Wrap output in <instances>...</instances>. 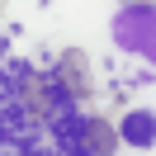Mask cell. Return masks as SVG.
I'll list each match as a JSON object with an SVG mask.
<instances>
[{
  "label": "cell",
  "instance_id": "5",
  "mask_svg": "<svg viewBox=\"0 0 156 156\" xmlns=\"http://www.w3.org/2000/svg\"><path fill=\"white\" fill-rule=\"evenodd\" d=\"M123 10H156V0H118Z\"/></svg>",
  "mask_w": 156,
  "mask_h": 156
},
{
  "label": "cell",
  "instance_id": "1",
  "mask_svg": "<svg viewBox=\"0 0 156 156\" xmlns=\"http://www.w3.org/2000/svg\"><path fill=\"white\" fill-rule=\"evenodd\" d=\"M109 33H114L118 48L156 62V10H118L114 24H109Z\"/></svg>",
  "mask_w": 156,
  "mask_h": 156
},
{
  "label": "cell",
  "instance_id": "3",
  "mask_svg": "<svg viewBox=\"0 0 156 156\" xmlns=\"http://www.w3.org/2000/svg\"><path fill=\"white\" fill-rule=\"evenodd\" d=\"M80 147H85V156H114L118 151V128L104 114L80 118Z\"/></svg>",
  "mask_w": 156,
  "mask_h": 156
},
{
  "label": "cell",
  "instance_id": "4",
  "mask_svg": "<svg viewBox=\"0 0 156 156\" xmlns=\"http://www.w3.org/2000/svg\"><path fill=\"white\" fill-rule=\"evenodd\" d=\"M118 142H128V147H137V151H147V147L156 142V114H151V109L128 114L123 128H118Z\"/></svg>",
  "mask_w": 156,
  "mask_h": 156
},
{
  "label": "cell",
  "instance_id": "2",
  "mask_svg": "<svg viewBox=\"0 0 156 156\" xmlns=\"http://www.w3.org/2000/svg\"><path fill=\"white\" fill-rule=\"evenodd\" d=\"M52 85H57V95L66 99V104H80V99L90 95V62H85V52L80 48H66L57 57V66H52Z\"/></svg>",
  "mask_w": 156,
  "mask_h": 156
}]
</instances>
